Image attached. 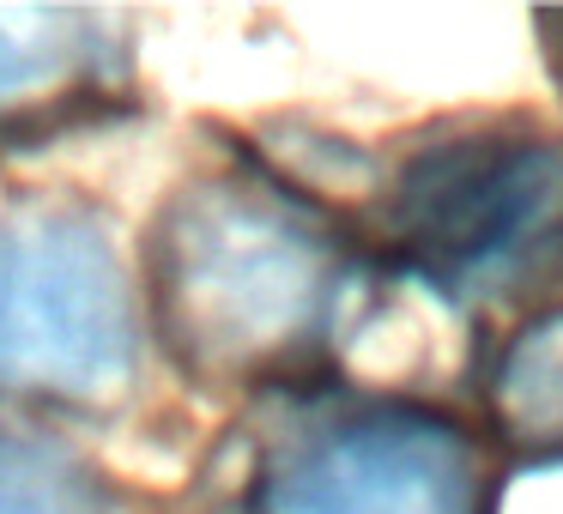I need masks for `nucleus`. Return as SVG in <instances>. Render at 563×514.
<instances>
[{"label":"nucleus","mask_w":563,"mask_h":514,"mask_svg":"<svg viewBox=\"0 0 563 514\" xmlns=\"http://www.w3.org/2000/svg\"><path fill=\"white\" fill-rule=\"evenodd\" d=\"M0 514H122V496L74 448L0 429Z\"/></svg>","instance_id":"7"},{"label":"nucleus","mask_w":563,"mask_h":514,"mask_svg":"<svg viewBox=\"0 0 563 514\" xmlns=\"http://www.w3.org/2000/svg\"><path fill=\"white\" fill-rule=\"evenodd\" d=\"M485 454L400 400L316 405L267 442L249 514H485Z\"/></svg>","instance_id":"4"},{"label":"nucleus","mask_w":563,"mask_h":514,"mask_svg":"<svg viewBox=\"0 0 563 514\" xmlns=\"http://www.w3.org/2000/svg\"><path fill=\"white\" fill-rule=\"evenodd\" d=\"M352 248L291 188L200 170L152 224V321L200 388H255L303 369L345 303Z\"/></svg>","instance_id":"1"},{"label":"nucleus","mask_w":563,"mask_h":514,"mask_svg":"<svg viewBox=\"0 0 563 514\" xmlns=\"http://www.w3.org/2000/svg\"><path fill=\"white\" fill-rule=\"evenodd\" d=\"M369 236L449 303H527L563 279V139L527 115L437 127L382 182Z\"/></svg>","instance_id":"2"},{"label":"nucleus","mask_w":563,"mask_h":514,"mask_svg":"<svg viewBox=\"0 0 563 514\" xmlns=\"http://www.w3.org/2000/svg\"><path fill=\"white\" fill-rule=\"evenodd\" d=\"M140 309L110 231L86 206L0 224V393L103 405L134 381Z\"/></svg>","instance_id":"3"},{"label":"nucleus","mask_w":563,"mask_h":514,"mask_svg":"<svg viewBox=\"0 0 563 514\" xmlns=\"http://www.w3.org/2000/svg\"><path fill=\"white\" fill-rule=\"evenodd\" d=\"M485 405L515 460H563V303L533 315L497 351Z\"/></svg>","instance_id":"6"},{"label":"nucleus","mask_w":563,"mask_h":514,"mask_svg":"<svg viewBox=\"0 0 563 514\" xmlns=\"http://www.w3.org/2000/svg\"><path fill=\"white\" fill-rule=\"evenodd\" d=\"M103 25L67 7H0V122L19 110L62 103L67 91H86L98 79Z\"/></svg>","instance_id":"5"},{"label":"nucleus","mask_w":563,"mask_h":514,"mask_svg":"<svg viewBox=\"0 0 563 514\" xmlns=\"http://www.w3.org/2000/svg\"><path fill=\"white\" fill-rule=\"evenodd\" d=\"M558 31H563V19H558ZM558 62H563V49H558Z\"/></svg>","instance_id":"8"}]
</instances>
